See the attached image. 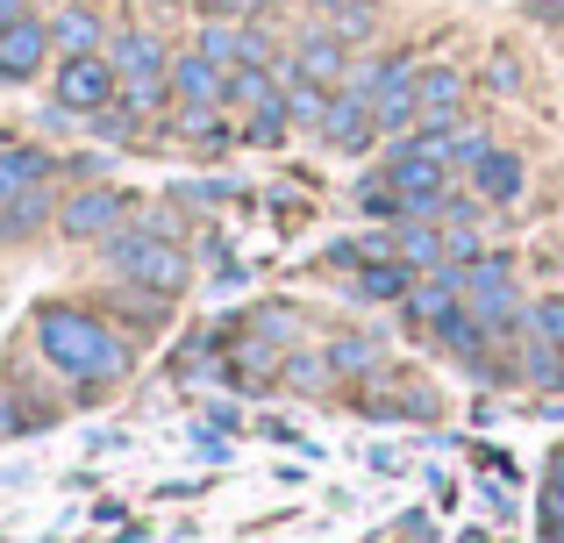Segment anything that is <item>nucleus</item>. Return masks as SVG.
I'll return each mask as SVG.
<instances>
[{"label":"nucleus","mask_w":564,"mask_h":543,"mask_svg":"<svg viewBox=\"0 0 564 543\" xmlns=\"http://www.w3.org/2000/svg\"><path fill=\"white\" fill-rule=\"evenodd\" d=\"M272 200H279L272 215H279V229H286V237H293V229H307V215H315V200H307V194H293V186H279Z\"/></svg>","instance_id":"nucleus-37"},{"label":"nucleus","mask_w":564,"mask_h":543,"mask_svg":"<svg viewBox=\"0 0 564 543\" xmlns=\"http://www.w3.org/2000/svg\"><path fill=\"white\" fill-rule=\"evenodd\" d=\"M43 229H57V186H36V194L0 200V251H22Z\"/></svg>","instance_id":"nucleus-15"},{"label":"nucleus","mask_w":564,"mask_h":543,"mask_svg":"<svg viewBox=\"0 0 564 543\" xmlns=\"http://www.w3.org/2000/svg\"><path fill=\"white\" fill-rule=\"evenodd\" d=\"M522 22L557 29V36H564V0H522Z\"/></svg>","instance_id":"nucleus-41"},{"label":"nucleus","mask_w":564,"mask_h":543,"mask_svg":"<svg viewBox=\"0 0 564 543\" xmlns=\"http://www.w3.org/2000/svg\"><path fill=\"white\" fill-rule=\"evenodd\" d=\"M29 344L72 387V401L94 408L100 393H115L129 372H137V336H122L94 301H43L29 315Z\"/></svg>","instance_id":"nucleus-1"},{"label":"nucleus","mask_w":564,"mask_h":543,"mask_svg":"<svg viewBox=\"0 0 564 543\" xmlns=\"http://www.w3.org/2000/svg\"><path fill=\"white\" fill-rule=\"evenodd\" d=\"M543 493L564 501V450H551V465H543Z\"/></svg>","instance_id":"nucleus-46"},{"label":"nucleus","mask_w":564,"mask_h":543,"mask_svg":"<svg viewBox=\"0 0 564 543\" xmlns=\"http://www.w3.org/2000/svg\"><path fill=\"white\" fill-rule=\"evenodd\" d=\"M279 387L286 393H336V372H329L322 350H286L279 358Z\"/></svg>","instance_id":"nucleus-26"},{"label":"nucleus","mask_w":564,"mask_h":543,"mask_svg":"<svg viewBox=\"0 0 564 543\" xmlns=\"http://www.w3.org/2000/svg\"><path fill=\"white\" fill-rule=\"evenodd\" d=\"M8 143H14V137H8V122H0V151H8Z\"/></svg>","instance_id":"nucleus-51"},{"label":"nucleus","mask_w":564,"mask_h":543,"mask_svg":"<svg viewBox=\"0 0 564 543\" xmlns=\"http://www.w3.org/2000/svg\"><path fill=\"white\" fill-rule=\"evenodd\" d=\"M108 158H115V151H79V158H65V180H86V186H100Z\"/></svg>","instance_id":"nucleus-40"},{"label":"nucleus","mask_w":564,"mask_h":543,"mask_svg":"<svg viewBox=\"0 0 564 543\" xmlns=\"http://www.w3.org/2000/svg\"><path fill=\"white\" fill-rule=\"evenodd\" d=\"M536 530H543V543H564V501L543 493V501H536Z\"/></svg>","instance_id":"nucleus-42"},{"label":"nucleus","mask_w":564,"mask_h":543,"mask_svg":"<svg viewBox=\"0 0 564 543\" xmlns=\"http://www.w3.org/2000/svg\"><path fill=\"white\" fill-rule=\"evenodd\" d=\"M137 229H151V237H172V243H186V215H172V208H143V200H137Z\"/></svg>","instance_id":"nucleus-38"},{"label":"nucleus","mask_w":564,"mask_h":543,"mask_svg":"<svg viewBox=\"0 0 564 543\" xmlns=\"http://www.w3.org/2000/svg\"><path fill=\"white\" fill-rule=\"evenodd\" d=\"M108 36H115V22L100 14V0H65V8L51 14L57 57H94V51H108Z\"/></svg>","instance_id":"nucleus-13"},{"label":"nucleus","mask_w":564,"mask_h":543,"mask_svg":"<svg viewBox=\"0 0 564 543\" xmlns=\"http://www.w3.org/2000/svg\"><path fill=\"white\" fill-rule=\"evenodd\" d=\"M522 336L564 344V293H543V301H529V315H522Z\"/></svg>","instance_id":"nucleus-32"},{"label":"nucleus","mask_w":564,"mask_h":543,"mask_svg":"<svg viewBox=\"0 0 564 543\" xmlns=\"http://www.w3.org/2000/svg\"><path fill=\"white\" fill-rule=\"evenodd\" d=\"M158 493H165V501H200L207 479H172V487H158Z\"/></svg>","instance_id":"nucleus-47"},{"label":"nucleus","mask_w":564,"mask_h":543,"mask_svg":"<svg viewBox=\"0 0 564 543\" xmlns=\"http://www.w3.org/2000/svg\"><path fill=\"white\" fill-rule=\"evenodd\" d=\"M272 94H279V72H272V65H236L221 108H229V115H250V108H264Z\"/></svg>","instance_id":"nucleus-27"},{"label":"nucleus","mask_w":564,"mask_h":543,"mask_svg":"<svg viewBox=\"0 0 564 543\" xmlns=\"http://www.w3.org/2000/svg\"><path fill=\"white\" fill-rule=\"evenodd\" d=\"M186 444H193V458H207V465H229V458H236V444H229L221 430H207V422H193Z\"/></svg>","instance_id":"nucleus-35"},{"label":"nucleus","mask_w":564,"mask_h":543,"mask_svg":"<svg viewBox=\"0 0 564 543\" xmlns=\"http://www.w3.org/2000/svg\"><path fill=\"white\" fill-rule=\"evenodd\" d=\"M286 57H293V72H301V79H315V86H344L350 65H358V51H350L329 22H315V14H301V22H293Z\"/></svg>","instance_id":"nucleus-7"},{"label":"nucleus","mask_w":564,"mask_h":543,"mask_svg":"<svg viewBox=\"0 0 564 543\" xmlns=\"http://www.w3.org/2000/svg\"><path fill=\"white\" fill-rule=\"evenodd\" d=\"M508 372L536 393H557L564 387V344H543V336H514L508 344Z\"/></svg>","instance_id":"nucleus-20"},{"label":"nucleus","mask_w":564,"mask_h":543,"mask_svg":"<svg viewBox=\"0 0 564 543\" xmlns=\"http://www.w3.org/2000/svg\"><path fill=\"white\" fill-rule=\"evenodd\" d=\"M22 14H36V0H0V29H8V22H22Z\"/></svg>","instance_id":"nucleus-49"},{"label":"nucleus","mask_w":564,"mask_h":543,"mask_svg":"<svg viewBox=\"0 0 564 543\" xmlns=\"http://www.w3.org/2000/svg\"><path fill=\"white\" fill-rule=\"evenodd\" d=\"M57 180H65V151H51V143H22L14 137L8 151H0V200L36 194V186H57Z\"/></svg>","instance_id":"nucleus-12"},{"label":"nucleus","mask_w":564,"mask_h":543,"mask_svg":"<svg viewBox=\"0 0 564 543\" xmlns=\"http://www.w3.org/2000/svg\"><path fill=\"white\" fill-rule=\"evenodd\" d=\"M465 307L494 329V344H514V336H522L529 301H522V279H514V258L508 251H479L465 265Z\"/></svg>","instance_id":"nucleus-3"},{"label":"nucleus","mask_w":564,"mask_h":543,"mask_svg":"<svg viewBox=\"0 0 564 543\" xmlns=\"http://www.w3.org/2000/svg\"><path fill=\"white\" fill-rule=\"evenodd\" d=\"M386 180H393V194H400V215H422V222H436V215H443L451 165H443L436 151H422V143H393V158H386Z\"/></svg>","instance_id":"nucleus-5"},{"label":"nucleus","mask_w":564,"mask_h":543,"mask_svg":"<svg viewBox=\"0 0 564 543\" xmlns=\"http://www.w3.org/2000/svg\"><path fill=\"white\" fill-rule=\"evenodd\" d=\"M122 100L137 115H172V79H122Z\"/></svg>","instance_id":"nucleus-33"},{"label":"nucleus","mask_w":564,"mask_h":543,"mask_svg":"<svg viewBox=\"0 0 564 543\" xmlns=\"http://www.w3.org/2000/svg\"><path fill=\"white\" fill-rule=\"evenodd\" d=\"M100 272H108L115 286H143V293H165V301H180V293L193 286V251L129 222V229H115V237L100 243Z\"/></svg>","instance_id":"nucleus-2"},{"label":"nucleus","mask_w":564,"mask_h":543,"mask_svg":"<svg viewBox=\"0 0 564 543\" xmlns=\"http://www.w3.org/2000/svg\"><path fill=\"white\" fill-rule=\"evenodd\" d=\"M172 43H165V29L158 22H122L108 36V65L122 72V79H172Z\"/></svg>","instance_id":"nucleus-9"},{"label":"nucleus","mask_w":564,"mask_h":543,"mask_svg":"<svg viewBox=\"0 0 564 543\" xmlns=\"http://www.w3.org/2000/svg\"><path fill=\"white\" fill-rule=\"evenodd\" d=\"M293 8H301V0H243L250 22H279V14H293Z\"/></svg>","instance_id":"nucleus-45"},{"label":"nucleus","mask_w":564,"mask_h":543,"mask_svg":"<svg viewBox=\"0 0 564 543\" xmlns=\"http://www.w3.org/2000/svg\"><path fill=\"white\" fill-rule=\"evenodd\" d=\"M236 137L250 143V151H279V143L293 137V115H286V94H272L264 108H250L243 122H236Z\"/></svg>","instance_id":"nucleus-25"},{"label":"nucleus","mask_w":564,"mask_h":543,"mask_svg":"<svg viewBox=\"0 0 564 543\" xmlns=\"http://www.w3.org/2000/svg\"><path fill=\"white\" fill-rule=\"evenodd\" d=\"M365 458H372V465H379V473H400V465H408V458H400V450H393V444H379V450H365Z\"/></svg>","instance_id":"nucleus-48"},{"label":"nucleus","mask_w":564,"mask_h":543,"mask_svg":"<svg viewBox=\"0 0 564 543\" xmlns=\"http://www.w3.org/2000/svg\"><path fill=\"white\" fill-rule=\"evenodd\" d=\"M350 208H358L365 222H400V194H393V180H386V165L350 186Z\"/></svg>","instance_id":"nucleus-29"},{"label":"nucleus","mask_w":564,"mask_h":543,"mask_svg":"<svg viewBox=\"0 0 564 543\" xmlns=\"http://www.w3.org/2000/svg\"><path fill=\"white\" fill-rule=\"evenodd\" d=\"M200 422H207V430H221V436H243V430H250L243 401H207V408H200Z\"/></svg>","instance_id":"nucleus-36"},{"label":"nucleus","mask_w":564,"mask_h":543,"mask_svg":"<svg viewBox=\"0 0 564 543\" xmlns=\"http://www.w3.org/2000/svg\"><path fill=\"white\" fill-rule=\"evenodd\" d=\"M465 186L486 200V208H514V200L529 194V165H522V151H508V143H494V151L479 158V165L465 172Z\"/></svg>","instance_id":"nucleus-14"},{"label":"nucleus","mask_w":564,"mask_h":543,"mask_svg":"<svg viewBox=\"0 0 564 543\" xmlns=\"http://www.w3.org/2000/svg\"><path fill=\"white\" fill-rule=\"evenodd\" d=\"M115 94H122V72L108 65V51H94V57H57V65H51V100H57V108H72L79 122H86V115H100Z\"/></svg>","instance_id":"nucleus-6"},{"label":"nucleus","mask_w":564,"mask_h":543,"mask_svg":"<svg viewBox=\"0 0 564 543\" xmlns=\"http://www.w3.org/2000/svg\"><path fill=\"white\" fill-rule=\"evenodd\" d=\"M336 158H365L379 143V122H372V94H358V86H336L329 94V122H322V137Z\"/></svg>","instance_id":"nucleus-11"},{"label":"nucleus","mask_w":564,"mask_h":543,"mask_svg":"<svg viewBox=\"0 0 564 543\" xmlns=\"http://www.w3.org/2000/svg\"><path fill=\"white\" fill-rule=\"evenodd\" d=\"M471 72L451 65V57H436V65L414 72V100H422V122H436V115H465V94H471Z\"/></svg>","instance_id":"nucleus-16"},{"label":"nucleus","mask_w":564,"mask_h":543,"mask_svg":"<svg viewBox=\"0 0 564 543\" xmlns=\"http://www.w3.org/2000/svg\"><path fill=\"white\" fill-rule=\"evenodd\" d=\"M479 86H486V94H500V100H508V94H522V86H529L522 57H514V51H494V57L479 65Z\"/></svg>","instance_id":"nucleus-31"},{"label":"nucleus","mask_w":564,"mask_h":543,"mask_svg":"<svg viewBox=\"0 0 564 543\" xmlns=\"http://www.w3.org/2000/svg\"><path fill=\"white\" fill-rule=\"evenodd\" d=\"M372 122H379V143H408L414 122H422V100H414V86H386L372 100Z\"/></svg>","instance_id":"nucleus-24"},{"label":"nucleus","mask_w":564,"mask_h":543,"mask_svg":"<svg viewBox=\"0 0 564 543\" xmlns=\"http://www.w3.org/2000/svg\"><path fill=\"white\" fill-rule=\"evenodd\" d=\"M301 8H307V14H322V22H329V14H344L350 0H301Z\"/></svg>","instance_id":"nucleus-50"},{"label":"nucleus","mask_w":564,"mask_h":543,"mask_svg":"<svg viewBox=\"0 0 564 543\" xmlns=\"http://www.w3.org/2000/svg\"><path fill=\"white\" fill-rule=\"evenodd\" d=\"M165 200H193V208H236V215H243V208H250V186H243V180H186V186H172Z\"/></svg>","instance_id":"nucleus-28"},{"label":"nucleus","mask_w":564,"mask_h":543,"mask_svg":"<svg viewBox=\"0 0 564 543\" xmlns=\"http://www.w3.org/2000/svg\"><path fill=\"white\" fill-rule=\"evenodd\" d=\"M393 251H400V265H414V272L443 265V222H422V215H400V222H393Z\"/></svg>","instance_id":"nucleus-23"},{"label":"nucleus","mask_w":564,"mask_h":543,"mask_svg":"<svg viewBox=\"0 0 564 543\" xmlns=\"http://www.w3.org/2000/svg\"><path fill=\"white\" fill-rule=\"evenodd\" d=\"M408 286H414V265H400V258H372V265L350 272V301L358 307H400Z\"/></svg>","instance_id":"nucleus-21"},{"label":"nucleus","mask_w":564,"mask_h":543,"mask_svg":"<svg viewBox=\"0 0 564 543\" xmlns=\"http://www.w3.org/2000/svg\"><path fill=\"white\" fill-rule=\"evenodd\" d=\"M221 94H229V72L221 65H207L200 51L172 57V108H221Z\"/></svg>","instance_id":"nucleus-18"},{"label":"nucleus","mask_w":564,"mask_h":543,"mask_svg":"<svg viewBox=\"0 0 564 543\" xmlns=\"http://www.w3.org/2000/svg\"><path fill=\"white\" fill-rule=\"evenodd\" d=\"M315 22H322V14H315ZM329 29L350 43V51H365V43H379V29H386V8H379V0H350L344 14H329Z\"/></svg>","instance_id":"nucleus-30"},{"label":"nucleus","mask_w":564,"mask_h":543,"mask_svg":"<svg viewBox=\"0 0 564 543\" xmlns=\"http://www.w3.org/2000/svg\"><path fill=\"white\" fill-rule=\"evenodd\" d=\"M322 265H329V272H344V279H350V272H358V265H365V243H358V237H336V243H329V251H322Z\"/></svg>","instance_id":"nucleus-39"},{"label":"nucleus","mask_w":564,"mask_h":543,"mask_svg":"<svg viewBox=\"0 0 564 543\" xmlns=\"http://www.w3.org/2000/svg\"><path fill=\"white\" fill-rule=\"evenodd\" d=\"M51 65H57L51 14H22V22L0 29V86H36Z\"/></svg>","instance_id":"nucleus-8"},{"label":"nucleus","mask_w":564,"mask_h":543,"mask_svg":"<svg viewBox=\"0 0 564 543\" xmlns=\"http://www.w3.org/2000/svg\"><path fill=\"white\" fill-rule=\"evenodd\" d=\"M137 200H143V194L108 186V180H100V186H79V194L57 200V237H65V243H94V251H100L115 229L137 222Z\"/></svg>","instance_id":"nucleus-4"},{"label":"nucleus","mask_w":564,"mask_h":543,"mask_svg":"<svg viewBox=\"0 0 564 543\" xmlns=\"http://www.w3.org/2000/svg\"><path fill=\"white\" fill-rule=\"evenodd\" d=\"M236 315H243V336H258L272 350H301V307L293 301H250Z\"/></svg>","instance_id":"nucleus-22"},{"label":"nucleus","mask_w":564,"mask_h":543,"mask_svg":"<svg viewBox=\"0 0 564 543\" xmlns=\"http://www.w3.org/2000/svg\"><path fill=\"white\" fill-rule=\"evenodd\" d=\"M250 286V265H243V258H221V265H215V293H243Z\"/></svg>","instance_id":"nucleus-43"},{"label":"nucleus","mask_w":564,"mask_h":543,"mask_svg":"<svg viewBox=\"0 0 564 543\" xmlns=\"http://www.w3.org/2000/svg\"><path fill=\"white\" fill-rule=\"evenodd\" d=\"M457 307H465V265H429V272H414V286L400 293L393 315L414 322V329H436V322L457 315Z\"/></svg>","instance_id":"nucleus-10"},{"label":"nucleus","mask_w":564,"mask_h":543,"mask_svg":"<svg viewBox=\"0 0 564 543\" xmlns=\"http://www.w3.org/2000/svg\"><path fill=\"white\" fill-rule=\"evenodd\" d=\"M86 129H94L100 151H158V143H151V115H137L122 94H115L100 115H86Z\"/></svg>","instance_id":"nucleus-19"},{"label":"nucleus","mask_w":564,"mask_h":543,"mask_svg":"<svg viewBox=\"0 0 564 543\" xmlns=\"http://www.w3.org/2000/svg\"><path fill=\"white\" fill-rule=\"evenodd\" d=\"M14 436H36V415L22 408V393L0 379V444H14Z\"/></svg>","instance_id":"nucleus-34"},{"label":"nucleus","mask_w":564,"mask_h":543,"mask_svg":"<svg viewBox=\"0 0 564 543\" xmlns=\"http://www.w3.org/2000/svg\"><path fill=\"white\" fill-rule=\"evenodd\" d=\"M258 436L264 444H301V430H293L286 415H258Z\"/></svg>","instance_id":"nucleus-44"},{"label":"nucleus","mask_w":564,"mask_h":543,"mask_svg":"<svg viewBox=\"0 0 564 543\" xmlns=\"http://www.w3.org/2000/svg\"><path fill=\"white\" fill-rule=\"evenodd\" d=\"M322 358H329V372L344 379V387H358V379H372L386 365V336L379 329H336L329 344H322Z\"/></svg>","instance_id":"nucleus-17"}]
</instances>
